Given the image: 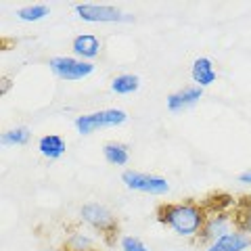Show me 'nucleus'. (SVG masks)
<instances>
[{"label": "nucleus", "mask_w": 251, "mask_h": 251, "mask_svg": "<svg viewBox=\"0 0 251 251\" xmlns=\"http://www.w3.org/2000/svg\"><path fill=\"white\" fill-rule=\"evenodd\" d=\"M77 218L80 224L86 226L94 234H99L103 243L107 245H117L120 241V220H117L115 211L100 201H86L77 209Z\"/></svg>", "instance_id": "f03ea898"}, {"label": "nucleus", "mask_w": 251, "mask_h": 251, "mask_svg": "<svg viewBox=\"0 0 251 251\" xmlns=\"http://www.w3.org/2000/svg\"><path fill=\"white\" fill-rule=\"evenodd\" d=\"M38 153L49 161H57L67 153V140L61 134H42L38 138Z\"/></svg>", "instance_id": "ddd939ff"}, {"label": "nucleus", "mask_w": 251, "mask_h": 251, "mask_svg": "<svg viewBox=\"0 0 251 251\" xmlns=\"http://www.w3.org/2000/svg\"><path fill=\"white\" fill-rule=\"evenodd\" d=\"M237 228V216L230 209H209V216L203 224V228L199 232V237L195 239V243L203 249L207 247L209 243L218 241L220 237L228 234L230 230Z\"/></svg>", "instance_id": "0eeeda50"}, {"label": "nucleus", "mask_w": 251, "mask_h": 251, "mask_svg": "<svg viewBox=\"0 0 251 251\" xmlns=\"http://www.w3.org/2000/svg\"><path fill=\"white\" fill-rule=\"evenodd\" d=\"M128 120H130L128 111H124L120 107H107V109H99V111L80 113L74 120V128L80 136H92L100 130L120 128V126L128 124Z\"/></svg>", "instance_id": "7ed1b4c3"}, {"label": "nucleus", "mask_w": 251, "mask_h": 251, "mask_svg": "<svg viewBox=\"0 0 251 251\" xmlns=\"http://www.w3.org/2000/svg\"><path fill=\"white\" fill-rule=\"evenodd\" d=\"M203 94H205V90L199 88V86H195V84L182 86V88H178V90H174V92L168 94L166 107H168L170 113L188 111V109H193V107L203 99Z\"/></svg>", "instance_id": "6e6552de"}, {"label": "nucleus", "mask_w": 251, "mask_h": 251, "mask_svg": "<svg viewBox=\"0 0 251 251\" xmlns=\"http://www.w3.org/2000/svg\"><path fill=\"white\" fill-rule=\"evenodd\" d=\"M191 80L195 86L199 88H209L218 82V69H216V63L211 61L209 57H197L191 65Z\"/></svg>", "instance_id": "f8f14e48"}, {"label": "nucleus", "mask_w": 251, "mask_h": 251, "mask_svg": "<svg viewBox=\"0 0 251 251\" xmlns=\"http://www.w3.org/2000/svg\"><path fill=\"white\" fill-rule=\"evenodd\" d=\"M168 251H188V249H180V247H176V249H168Z\"/></svg>", "instance_id": "4be33fe9"}, {"label": "nucleus", "mask_w": 251, "mask_h": 251, "mask_svg": "<svg viewBox=\"0 0 251 251\" xmlns=\"http://www.w3.org/2000/svg\"><path fill=\"white\" fill-rule=\"evenodd\" d=\"M109 88H111L113 94L117 97H128V94H134L140 90V77L136 74H117L111 77V84H109Z\"/></svg>", "instance_id": "2eb2a0df"}, {"label": "nucleus", "mask_w": 251, "mask_h": 251, "mask_svg": "<svg viewBox=\"0 0 251 251\" xmlns=\"http://www.w3.org/2000/svg\"><path fill=\"white\" fill-rule=\"evenodd\" d=\"M103 159L113 168H126L130 163V147L120 140H109L103 145Z\"/></svg>", "instance_id": "4468645a"}, {"label": "nucleus", "mask_w": 251, "mask_h": 251, "mask_svg": "<svg viewBox=\"0 0 251 251\" xmlns=\"http://www.w3.org/2000/svg\"><path fill=\"white\" fill-rule=\"evenodd\" d=\"M75 17L84 23L94 25H117V23H132L134 15L126 13L117 4H100V2H80L74 4Z\"/></svg>", "instance_id": "20e7f679"}, {"label": "nucleus", "mask_w": 251, "mask_h": 251, "mask_svg": "<svg viewBox=\"0 0 251 251\" xmlns=\"http://www.w3.org/2000/svg\"><path fill=\"white\" fill-rule=\"evenodd\" d=\"M234 216H237V228L251 234V203L239 207L237 211H234Z\"/></svg>", "instance_id": "6ab92c4d"}, {"label": "nucleus", "mask_w": 251, "mask_h": 251, "mask_svg": "<svg viewBox=\"0 0 251 251\" xmlns=\"http://www.w3.org/2000/svg\"><path fill=\"white\" fill-rule=\"evenodd\" d=\"M122 184L132 193L149 195V197H166L172 191V184L166 176L132 170V168H126L122 172Z\"/></svg>", "instance_id": "39448f33"}, {"label": "nucleus", "mask_w": 251, "mask_h": 251, "mask_svg": "<svg viewBox=\"0 0 251 251\" xmlns=\"http://www.w3.org/2000/svg\"><path fill=\"white\" fill-rule=\"evenodd\" d=\"M237 180L241 184H247V186H251V168H247L245 172H241V174L237 176Z\"/></svg>", "instance_id": "aec40b11"}, {"label": "nucleus", "mask_w": 251, "mask_h": 251, "mask_svg": "<svg viewBox=\"0 0 251 251\" xmlns=\"http://www.w3.org/2000/svg\"><path fill=\"white\" fill-rule=\"evenodd\" d=\"M17 19L23 23H40L46 17H50V6L42 4V2H34V4H25L17 9Z\"/></svg>", "instance_id": "f3484780"}, {"label": "nucleus", "mask_w": 251, "mask_h": 251, "mask_svg": "<svg viewBox=\"0 0 251 251\" xmlns=\"http://www.w3.org/2000/svg\"><path fill=\"white\" fill-rule=\"evenodd\" d=\"M49 69L54 77L63 82H80L97 72V65L90 61L77 59L74 54H57V57L49 59Z\"/></svg>", "instance_id": "423d86ee"}, {"label": "nucleus", "mask_w": 251, "mask_h": 251, "mask_svg": "<svg viewBox=\"0 0 251 251\" xmlns=\"http://www.w3.org/2000/svg\"><path fill=\"white\" fill-rule=\"evenodd\" d=\"M203 251H251V234L234 228L218 241L209 243L207 247H203Z\"/></svg>", "instance_id": "9b49d317"}, {"label": "nucleus", "mask_w": 251, "mask_h": 251, "mask_svg": "<svg viewBox=\"0 0 251 251\" xmlns=\"http://www.w3.org/2000/svg\"><path fill=\"white\" fill-rule=\"evenodd\" d=\"M100 245H103V239L99 234H94L86 226H77L67 232L63 247L67 251H100Z\"/></svg>", "instance_id": "9d476101"}, {"label": "nucleus", "mask_w": 251, "mask_h": 251, "mask_svg": "<svg viewBox=\"0 0 251 251\" xmlns=\"http://www.w3.org/2000/svg\"><path fill=\"white\" fill-rule=\"evenodd\" d=\"M115 247L120 251H153L143 239L136 237V234H122Z\"/></svg>", "instance_id": "a211bd4d"}, {"label": "nucleus", "mask_w": 251, "mask_h": 251, "mask_svg": "<svg viewBox=\"0 0 251 251\" xmlns=\"http://www.w3.org/2000/svg\"><path fill=\"white\" fill-rule=\"evenodd\" d=\"M40 251H67L65 247H44V249H40Z\"/></svg>", "instance_id": "412c9836"}, {"label": "nucleus", "mask_w": 251, "mask_h": 251, "mask_svg": "<svg viewBox=\"0 0 251 251\" xmlns=\"http://www.w3.org/2000/svg\"><path fill=\"white\" fill-rule=\"evenodd\" d=\"M209 216V209L195 201L161 203L155 211V218L163 228H168L178 239H197Z\"/></svg>", "instance_id": "f257e3e1"}, {"label": "nucleus", "mask_w": 251, "mask_h": 251, "mask_svg": "<svg viewBox=\"0 0 251 251\" xmlns=\"http://www.w3.org/2000/svg\"><path fill=\"white\" fill-rule=\"evenodd\" d=\"M31 140V130L27 126H13V128H6L2 134H0V145L4 149H17V147H25Z\"/></svg>", "instance_id": "dca6fc26"}, {"label": "nucleus", "mask_w": 251, "mask_h": 251, "mask_svg": "<svg viewBox=\"0 0 251 251\" xmlns=\"http://www.w3.org/2000/svg\"><path fill=\"white\" fill-rule=\"evenodd\" d=\"M100 52H103V40L97 34H90V31H84V34L74 36L72 40V54L82 61H90L94 63Z\"/></svg>", "instance_id": "1a4fd4ad"}]
</instances>
